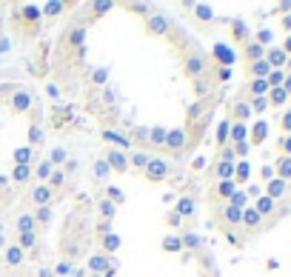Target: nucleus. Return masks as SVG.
Wrapping results in <instances>:
<instances>
[{
	"instance_id": "412c9836",
	"label": "nucleus",
	"mask_w": 291,
	"mask_h": 277,
	"mask_svg": "<svg viewBox=\"0 0 291 277\" xmlns=\"http://www.w3.org/2000/svg\"><path fill=\"white\" fill-rule=\"evenodd\" d=\"M231 134H234L237 140H243V134H246V126H234V132H231Z\"/></svg>"
},
{
	"instance_id": "f8f14e48",
	"label": "nucleus",
	"mask_w": 291,
	"mask_h": 277,
	"mask_svg": "<svg viewBox=\"0 0 291 277\" xmlns=\"http://www.w3.org/2000/svg\"><path fill=\"white\" fill-rule=\"evenodd\" d=\"M180 246H183L180 237H166V243H163V249H166V251H177Z\"/></svg>"
},
{
	"instance_id": "6ab92c4d",
	"label": "nucleus",
	"mask_w": 291,
	"mask_h": 277,
	"mask_svg": "<svg viewBox=\"0 0 291 277\" xmlns=\"http://www.w3.org/2000/svg\"><path fill=\"white\" fill-rule=\"evenodd\" d=\"M49 217H52V212H49V209H40V212H37V217H35V220H40V223H46Z\"/></svg>"
},
{
	"instance_id": "dca6fc26",
	"label": "nucleus",
	"mask_w": 291,
	"mask_h": 277,
	"mask_svg": "<svg viewBox=\"0 0 291 277\" xmlns=\"http://www.w3.org/2000/svg\"><path fill=\"white\" fill-rule=\"evenodd\" d=\"M15 106H18V109H29V95H26V91H18V95H15Z\"/></svg>"
},
{
	"instance_id": "f3484780",
	"label": "nucleus",
	"mask_w": 291,
	"mask_h": 277,
	"mask_svg": "<svg viewBox=\"0 0 291 277\" xmlns=\"http://www.w3.org/2000/svg\"><path fill=\"white\" fill-rule=\"evenodd\" d=\"M20 249H29V246H35V234L26 232V234H20V243H18Z\"/></svg>"
},
{
	"instance_id": "7ed1b4c3",
	"label": "nucleus",
	"mask_w": 291,
	"mask_h": 277,
	"mask_svg": "<svg viewBox=\"0 0 291 277\" xmlns=\"http://www.w3.org/2000/svg\"><path fill=\"white\" fill-rule=\"evenodd\" d=\"M109 266H115V263H112L109 257H100V254H94V257H88V268H91V271H103V274H106V271H109Z\"/></svg>"
},
{
	"instance_id": "5701e85b",
	"label": "nucleus",
	"mask_w": 291,
	"mask_h": 277,
	"mask_svg": "<svg viewBox=\"0 0 291 277\" xmlns=\"http://www.w3.org/2000/svg\"><path fill=\"white\" fill-rule=\"evenodd\" d=\"M71 271V263H60V266H57V274H69Z\"/></svg>"
},
{
	"instance_id": "2eb2a0df",
	"label": "nucleus",
	"mask_w": 291,
	"mask_h": 277,
	"mask_svg": "<svg viewBox=\"0 0 291 277\" xmlns=\"http://www.w3.org/2000/svg\"><path fill=\"white\" fill-rule=\"evenodd\" d=\"M103 246H106L109 251H115L117 246H120V237H117V234H106V240H103Z\"/></svg>"
},
{
	"instance_id": "c756f323",
	"label": "nucleus",
	"mask_w": 291,
	"mask_h": 277,
	"mask_svg": "<svg viewBox=\"0 0 291 277\" xmlns=\"http://www.w3.org/2000/svg\"><path fill=\"white\" fill-rule=\"evenodd\" d=\"M0 186H3V177H0Z\"/></svg>"
},
{
	"instance_id": "aec40b11",
	"label": "nucleus",
	"mask_w": 291,
	"mask_h": 277,
	"mask_svg": "<svg viewBox=\"0 0 291 277\" xmlns=\"http://www.w3.org/2000/svg\"><path fill=\"white\" fill-rule=\"evenodd\" d=\"M63 157H66V152H63V149H54V154H52V163H63Z\"/></svg>"
},
{
	"instance_id": "4468645a",
	"label": "nucleus",
	"mask_w": 291,
	"mask_h": 277,
	"mask_svg": "<svg viewBox=\"0 0 291 277\" xmlns=\"http://www.w3.org/2000/svg\"><path fill=\"white\" fill-rule=\"evenodd\" d=\"M32 226H35V217H20V220H18V229H20L23 234L32 232Z\"/></svg>"
},
{
	"instance_id": "20e7f679",
	"label": "nucleus",
	"mask_w": 291,
	"mask_h": 277,
	"mask_svg": "<svg viewBox=\"0 0 291 277\" xmlns=\"http://www.w3.org/2000/svg\"><path fill=\"white\" fill-rule=\"evenodd\" d=\"M109 166H112L115 171H126L129 169V160H126L120 152H109Z\"/></svg>"
},
{
	"instance_id": "b1692460",
	"label": "nucleus",
	"mask_w": 291,
	"mask_h": 277,
	"mask_svg": "<svg viewBox=\"0 0 291 277\" xmlns=\"http://www.w3.org/2000/svg\"><path fill=\"white\" fill-rule=\"evenodd\" d=\"M29 137H32V143H40V137H43V134L37 132V129H32V132H29Z\"/></svg>"
},
{
	"instance_id": "39448f33",
	"label": "nucleus",
	"mask_w": 291,
	"mask_h": 277,
	"mask_svg": "<svg viewBox=\"0 0 291 277\" xmlns=\"http://www.w3.org/2000/svg\"><path fill=\"white\" fill-rule=\"evenodd\" d=\"M6 260H9V266H20L23 249H20V246H9V249H6Z\"/></svg>"
},
{
	"instance_id": "9b49d317",
	"label": "nucleus",
	"mask_w": 291,
	"mask_h": 277,
	"mask_svg": "<svg viewBox=\"0 0 291 277\" xmlns=\"http://www.w3.org/2000/svg\"><path fill=\"white\" fill-rule=\"evenodd\" d=\"M149 154H143V152H132V163L134 166H149Z\"/></svg>"
},
{
	"instance_id": "f257e3e1",
	"label": "nucleus",
	"mask_w": 291,
	"mask_h": 277,
	"mask_svg": "<svg viewBox=\"0 0 291 277\" xmlns=\"http://www.w3.org/2000/svg\"><path fill=\"white\" fill-rule=\"evenodd\" d=\"M166 146H168V149H183V146H185L183 129H168V132H166Z\"/></svg>"
},
{
	"instance_id": "cd10ccee",
	"label": "nucleus",
	"mask_w": 291,
	"mask_h": 277,
	"mask_svg": "<svg viewBox=\"0 0 291 277\" xmlns=\"http://www.w3.org/2000/svg\"><path fill=\"white\" fill-rule=\"evenodd\" d=\"M246 220L248 223H257V212H246Z\"/></svg>"
},
{
	"instance_id": "9d476101",
	"label": "nucleus",
	"mask_w": 291,
	"mask_h": 277,
	"mask_svg": "<svg viewBox=\"0 0 291 277\" xmlns=\"http://www.w3.org/2000/svg\"><path fill=\"white\" fill-rule=\"evenodd\" d=\"M37 177H40V180L52 177V163H49V160H43L40 166H37Z\"/></svg>"
},
{
	"instance_id": "ddd939ff",
	"label": "nucleus",
	"mask_w": 291,
	"mask_h": 277,
	"mask_svg": "<svg viewBox=\"0 0 291 277\" xmlns=\"http://www.w3.org/2000/svg\"><path fill=\"white\" fill-rule=\"evenodd\" d=\"M177 212H180V215H191V212H194V203H191V200H185V197H183V200L177 203Z\"/></svg>"
},
{
	"instance_id": "bb28decb",
	"label": "nucleus",
	"mask_w": 291,
	"mask_h": 277,
	"mask_svg": "<svg viewBox=\"0 0 291 277\" xmlns=\"http://www.w3.org/2000/svg\"><path fill=\"white\" fill-rule=\"evenodd\" d=\"M109 195L115 197V200H123V195H120V189H109Z\"/></svg>"
},
{
	"instance_id": "1a4fd4ad",
	"label": "nucleus",
	"mask_w": 291,
	"mask_h": 277,
	"mask_svg": "<svg viewBox=\"0 0 291 277\" xmlns=\"http://www.w3.org/2000/svg\"><path fill=\"white\" fill-rule=\"evenodd\" d=\"M149 137L154 140V143H166V129H163V126H154V129L149 132Z\"/></svg>"
},
{
	"instance_id": "c85d7f7f",
	"label": "nucleus",
	"mask_w": 291,
	"mask_h": 277,
	"mask_svg": "<svg viewBox=\"0 0 291 277\" xmlns=\"http://www.w3.org/2000/svg\"><path fill=\"white\" fill-rule=\"evenodd\" d=\"M0 243H3V226H0Z\"/></svg>"
},
{
	"instance_id": "a211bd4d",
	"label": "nucleus",
	"mask_w": 291,
	"mask_h": 277,
	"mask_svg": "<svg viewBox=\"0 0 291 277\" xmlns=\"http://www.w3.org/2000/svg\"><path fill=\"white\" fill-rule=\"evenodd\" d=\"M94 171L100 174V177H106V174H109V163H106V160H100V163L94 166Z\"/></svg>"
},
{
	"instance_id": "4be33fe9",
	"label": "nucleus",
	"mask_w": 291,
	"mask_h": 277,
	"mask_svg": "<svg viewBox=\"0 0 291 277\" xmlns=\"http://www.w3.org/2000/svg\"><path fill=\"white\" fill-rule=\"evenodd\" d=\"M49 180H52V186H60V183H63V174H60V171H54Z\"/></svg>"
},
{
	"instance_id": "6e6552de",
	"label": "nucleus",
	"mask_w": 291,
	"mask_h": 277,
	"mask_svg": "<svg viewBox=\"0 0 291 277\" xmlns=\"http://www.w3.org/2000/svg\"><path fill=\"white\" fill-rule=\"evenodd\" d=\"M29 166H15V171H12V180H18V183H23V180H29Z\"/></svg>"
},
{
	"instance_id": "0eeeda50",
	"label": "nucleus",
	"mask_w": 291,
	"mask_h": 277,
	"mask_svg": "<svg viewBox=\"0 0 291 277\" xmlns=\"http://www.w3.org/2000/svg\"><path fill=\"white\" fill-rule=\"evenodd\" d=\"M35 200H37L40 206L49 203V200H52V192H49V186H37V189H35Z\"/></svg>"
},
{
	"instance_id": "393cba45",
	"label": "nucleus",
	"mask_w": 291,
	"mask_h": 277,
	"mask_svg": "<svg viewBox=\"0 0 291 277\" xmlns=\"http://www.w3.org/2000/svg\"><path fill=\"white\" fill-rule=\"evenodd\" d=\"M103 215H115V206L109 203V200H106V203H103Z\"/></svg>"
},
{
	"instance_id": "a878e982",
	"label": "nucleus",
	"mask_w": 291,
	"mask_h": 277,
	"mask_svg": "<svg viewBox=\"0 0 291 277\" xmlns=\"http://www.w3.org/2000/svg\"><path fill=\"white\" fill-rule=\"evenodd\" d=\"M220 174H223V177H229V174H231V166H229V163H223V166H220Z\"/></svg>"
},
{
	"instance_id": "423d86ee",
	"label": "nucleus",
	"mask_w": 291,
	"mask_h": 277,
	"mask_svg": "<svg viewBox=\"0 0 291 277\" xmlns=\"http://www.w3.org/2000/svg\"><path fill=\"white\" fill-rule=\"evenodd\" d=\"M29 157H32V149H29V146H23V149L15 152V163H18V166H29Z\"/></svg>"
},
{
	"instance_id": "f03ea898",
	"label": "nucleus",
	"mask_w": 291,
	"mask_h": 277,
	"mask_svg": "<svg viewBox=\"0 0 291 277\" xmlns=\"http://www.w3.org/2000/svg\"><path fill=\"white\" fill-rule=\"evenodd\" d=\"M146 171H149L151 180H163V177H166V163H163V160H149Z\"/></svg>"
}]
</instances>
